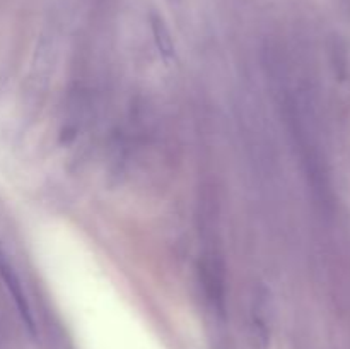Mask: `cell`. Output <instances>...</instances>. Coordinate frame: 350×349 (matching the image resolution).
Returning a JSON list of instances; mask_svg holds the SVG:
<instances>
[{
    "label": "cell",
    "mask_w": 350,
    "mask_h": 349,
    "mask_svg": "<svg viewBox=\"0 0 350 349\" xmlns=\"http://www.w3.org/2000/svg\"><path fill=\"white\" fill-rule=\"evenodd\" d=\"M0 277H2V281H3V284H5L9 294L12 296L14 305H16L17 311H19L21 318H23L24 325L27 327L29 334L36 335V324H34L33 311H31L29 301H27L26 293H24L23 284H21L19 276H17V272L14 270V267H12V263L9 262V259H7L5 253H3L2 250H0Z\"/></svg>",
    "instance_id": "obj_1"
},
{
    "label": "cell",
    "mask_w": 350,
    "mask_h": 349,
    "mask_svg": "<svg viewBox=\"0 0 350 349\" xmlns=\"http://www.w3.org/2000/svg\"><path fill=\"white\" fill-rule=\"evenodd\" d=\"M150 27H152L154 41H156V47L159 50V53L166 60H171L174 57V43L166 23L159 16H152L150 17Z\"/></svg>",
    "instance_id": "obj_2"
}]
</instances>
